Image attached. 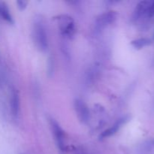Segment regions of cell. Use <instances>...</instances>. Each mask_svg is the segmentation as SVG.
I'll return each instance as SVG.
<instances>
[{"mask_svg": "<svg viewBox=\"0 0 154 154\" xmlns=\"http://www.w3.org/2000/svg\"><path fill=\"white\" fill-rule=\"evenodd\" d=\"M33 38L36 46L40 51H45L48 49V41L46 30L43 23L40 21H37L33 25L32 29Z\"/></svg>", "mask_w": 154, "mask_h": 154, "instance_id": "obj_1", "label": "cell"}, {"mask_svg": "<svg viewBox=\"0 0 154 154\" xmlns=\"http://www.w3.org/2000/svg\"><path fill=\"white\" fill-rule=\"evenodd\" d=\"M54 19L58 23L59 28L63 35L71 38L75 35V21L72 19V17L67 14H61L56 17Z\"/></svg>", "mask_w": 154, "mask_h": 154, "instance_id": "obj_2", "label": "cell"}, {"mask_svg": "<svg viewBox=\"0 0 154 154\" xmlns=\"http://www.w3.org/2000/svg\"><path fill=\"white\" fill-rule=\"evenodd\" d=\"M51 128L53 134L54 135V139L57 146L61 150H64L65 149V135L63 129L60 127V124L54 119L50 120Z\"/></svg>", "mask_w": 154, "mask_h": 154, "instance_id": "obj_3", "label": "cell"}, {"mask_svg": "<svg viewBox=\"0 0 154 154\" xmlns=\"http://www.w3.org/2000/svg\"><path fill=\"white\" fill-rule=\"evenodd\" d=\"M74 107L80 121L87 123L90 120V111L85 102L81 99H77L74 102Z\"/></svg>", "mask_w": 154, "mask_h": 154, "instance_id": "obj_4", "label": "cell"}, {"mask_svg": "<svg viewBox=\"0 0 154 154\" xmlns=\"http://www.w3.org/2000/svg\"><path fill=\"white\" fill-rule=\"evenodd\" d=\"M118 13L115 11H109L99 15L96 19V24L99 27H105L113 23L117 20Z\"/></svg>", "mask_w": 154, "mask_h": 154, "instance_id": "obj_5", "label": "cell"}, {"mask_svg": "<svg viewBox=\"0 0 154 154\" xmlns=\"http://www.w3.org/2000/svg\"><path fill=\"white\" fill-rule=\"evenodd\" d=\"M151 3L152 1H141L138 2L132 14V20L137 21L144 17H147V14Z\"/></svg>", "mask_w": 154, "mask_h": 154, "instance_id": "obj_6", "label": "cell"}, {"mask_svg": "<svg viewBox=\"0 0 154 154\" xmlns=\"http://www.w3.org/2000/svg\"><path fill=\"white\" fill-rule=\"evenodd\" d=\"M10 107L12 115L14 117H17L20 110V99L19 92L15 89H13L11 93Z\"/></svg>", "mask_w": 154, "mask_h": 154, "instance_id": "obj_7", "label": "cell"}, {"mask_svg": "<svg viewBox=\"0 0 154 154\" xmlns=\"http://www.w3.org/2000/svg\"><path fill=\"white\" fill-rule=\"evenodd\" d=\"M129 117H122V118L119 119L114 125H112L111 127L108 128V129L105 130L102 134H101L100 138L103 139V138H108V137H111L112 136V135H114V134L117 133V131L121 128V126L129 120Z\"/></svg>", "mask_w": 154, "mask_h": 154, "instance_id": "obj_8", "label": "cell"}, {"mask_svg": "<svg viewBox=\"0 0 154 154\" xmlns=\"http://www.w3.org/2000/svg\"><path fill=\"white\" fill-rule=\"evenodd\" d=\"M0 17L10 24L14 23V20L5 2L0 1Z\"/></svg>", "mask_w": 154, "mask_h": 154, "instance_id": "obj_9", "label": "cell"}, {"mask_svg": "<svg viewBox=\"0 0 154 154\" xmlns=\"http://www.w3.org/2000/svg\"><path fill=\"white\" fill-rule=\"evenodd\" d=\"M152 44L151 39L148 38H140L135 39L131 42V45L135 49L141 50L144 47L149 46Z\"/></svg>", "mask_w": 154, "mask_h": 154, "instance_id": "obj_10", "label": "cell"}, {"mask_svg": "<svg viewBox=\"0 0 154 154\" xmlns=\"http://www.w3.org/2000/svg\"><path fill=\"white\" fill-rule=\"evenodd\" d=\"M28 2L24 1V0H20V1H17V5L18 8L20 11H23L24 9L26 8Z\"/></svg>", "mask_w": 154, "mask_h": 154, "instance_id": "obj_11", "label": "cell"}, {"mask_svg": "<svg viewBox=\"0 0 154 154\" xmlns=\"http://www.w3.org/2000/svg\"><path fill=\"white\" fill-rule=\"evenodd\" d=\"M147 17L154 18V1H152L151 5H150L148 14H147Z\"/></svg>", "mask_w": 154, "mask_h": 154, "instance_id": "obj_12", "label": "cell"}, {"mask_svg": "<svg viewBox=\"0 0 154 154\" xmlns=\"http://www.w3.org/2000/svg\"><path fill=\"white\" fill-rule=\"evenodd\" d=\"M75 154H87L86 153V151H84L83 149H78V150H75Z\"/></svg>", "mask_w": 154, "mask_h": 154, "instance_id": "obj_13", "label": "cell"}, {"mask_svg": "<svg viewBox=\"0 0 154 154\" xmlns=\"http://www.w3.org/2000/svg\"><path fill=\"white\" fill-rule=\"evenodd\" d=\"M151 144L152 145H154V138L151 140Z\"/></svg>", "mask_w": 154, "mask_h": 154, "instance_id": "obj_14", "label": "cell"}, {"mask_svg": "<svg viewBox=\"0 0 154 154\" xmlns=\"http://www.w3.org/2000/svg\"><path fill=\"white\" fill-rule=\"evenodd\" d=\"M153 38H154V32H153Z\"/></svg>", "mask_w": 154, "mask_h": 154, "instance_id": "obj_15", "label": "cell"}, {"mask_svg": "<svg viewBox=\"0 0 154 154\" xmlns=\"http://www.w3.org/2000/svg\"><path fill=\"white\" fill-rule=\"evenodd\" d=\"M20 154H24V153H20Z\"/></svg>", "mask_w": 154, "mask_h": 154, "instance_id": "obj_16", "label": "cell"}]
</instances>
